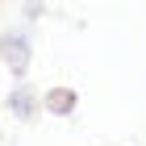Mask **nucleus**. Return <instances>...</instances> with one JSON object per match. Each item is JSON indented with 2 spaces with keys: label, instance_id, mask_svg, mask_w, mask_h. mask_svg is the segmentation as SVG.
Here are the masks:
<instances>
[{
  "label": "nucleus",
  "instance_id": "nucleus-1",
  "mask_svg": "<svg viewBox=\"0 0 146 146\" xmlns=\"http://www.w3.org/2000/svg\"><path fill=\"white\" fill-rule=\"evenodd\" d=\"M0 54H4V63H9L13 71H25V67H29V38H25V34L0 38Z\"/></svg>",
  "mask_w": 146,
  "mask_h": 146
},
{
  "label": "nucleus",
  "instance_id": "nucleus-2",
  "mask_svg": "<svg viewBox=\"0 0 146 146\" xmlns=\"http://www.w3.org/2000/svg\"><path fill=\"white\" fill-rule=\"evenodd\" d=\"M46 104H50L54 113H71V109H75V92H71V88H54L50 96H46Z\"/></svg>",
  "mask_w": 146,
  "mask_h": 146
},
{
  "label": "nucleus",
  "instance_id": "nucleus-3",
  "mask_svg": "<svg viewBox=\"0 0 146 146\" xmlns=\"http://www.w3.org/2000/svg\"><path fill=\"white\" fill-rule=\"evenodd\" d=\"M13 113H21V117H29V92H13Z\"/></svg>",
  "mask_w": 146,
  "mask_h": 146
}]
</instances>
